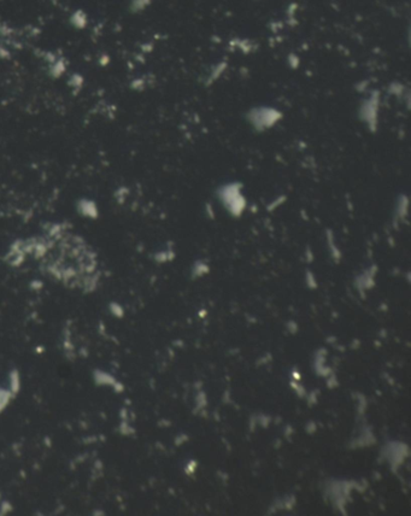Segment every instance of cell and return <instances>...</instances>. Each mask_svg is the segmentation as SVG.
<instances>
[{"label": "cell", "mask_w": 411, "mask_h": 516, "mask_svg": "<svg viewBox=\"0 0 411 516\" xmlns=\"http://www.w3.org/2000/svg\"><path fill=\"white\" fill-rule=\"evenodd\" d=\"M38 250L46 267L60 279L81 283L91 277L94 258L81 237L66 227H50L38 239Z\"/></svg>", "instance_id": "6da1fadb"}]
</instances>
